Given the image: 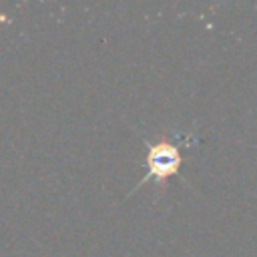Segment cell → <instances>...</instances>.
<instances>
[{
    "label": "cell",
    "instance_id": "6da1fadb",
    "mask_svg": "<svg viewBox=\"0 0 257 257\" xmlns=\"http://www.w3.org/2000/svg\"><path fill=\"white\" fill-rule=\"evenodd\" d=\"M177 167H179V151L173 145L161 143V145H157V147L151 149V153H149V169H151V175H157V179H165Z\"/></svg>",
    "mask_w": 257,
    "mask_h": 257
}]
</instances>
